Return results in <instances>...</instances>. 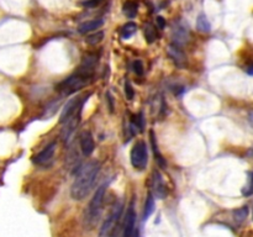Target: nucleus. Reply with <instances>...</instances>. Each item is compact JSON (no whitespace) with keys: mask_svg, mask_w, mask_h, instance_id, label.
Instances as JSON below:
<instances>
[{"mask_svg":"<svg viewBox=\"0 0 253 237\" xmlns=\"http://www.w3.org/2000/svg\"><path fill=\"white\" fill-rule=\"evenodd\" d=\"M88 97L89 95H87V97H84V98L77 97V98H72V99L68 100L67 104H65L64 107H63L62 114H61L60 123L64 124L65 121L69 120L70 117H72L75 112L79 111V110H82L83 104H84V102H86L87 98Z\"/></svg>","mask_w":253,"mask_h":237,"instance_id":"423d86ee","label":"nucleus"},{"mask_svg":"<svg viewBox=\"0 0 253 237\" xmlns=\"http://www.w3.org/2000/svg\"><path fill=\"white\" fill-rule=\"evenodd\" d=\"M80 112H82V110H79V111L75 112V114L70 117L69 120L65 121L64 123V126H63L62 131H61V138H62L65 143L69 142L70 137H72V135L74 134L75 129H77L78 124H79Z\"/></svg>","mask_w":253,"mask_h":237,"instance_id":"0eeeda50","label":"nucleus"},{"mask_svg":"<svg viewBox=\"0 0 253 237\" xmlns=\"http://www.w3.org/2000/svg\"><path fill=\"white\" fill-rule=\"evenodd\" d=\"M99 172H100V163L98 161H92L80 168L70 188V197L74 200H83L87 198L95 184Z\"/></svg>","mask_w":253,"mask_h":237,"instance_id":"f257e3e1","label":"nucleus"},{"mask_svg":"<svg viewBox=\"0 0 253 237\" xmlns=\"http://www.w3.org/2000/svg\"><path fill=\"white\" fill-rule=\"evenodd\" d=\"M246 72H247V74L253 75V66H251V67H248V68H247V70H246Z\"/></svg>","mask_w":253,"mask_h":237,"instance_id":"7c9ffc66","label":"nucleus"},{"mask_svg":"<svg viewBox=\"0 0 253 237\" xmlns=\"http://www.w3.org/2000/svg\"><path fill=\"white\" fill-rule=\"evenodd\" d=\"M123 202L116 203L113 209H111V211L109 212L108 216H106V219L104 220L103 225H101L100 230H99L98 237H114L116 229L119 226V222H120V217L123 216Z\"/></svg>","mask_w":253,"mask_h":237,"instance_id":"7ed1b4c3","label":"nucleus"},{"mask_svg":"<svg viewBox=\"0 0 253 237\" xmlns=\"http://www.w3.org/2000/svg\"><path fill=\"white\" fill-rule=\"evenodd\" d=\"M136 212L133 209V203H131L127 207L125 216V222H124L123 236L121 237H132L133 232L136 230Z\"/></svg>","mask_w":253,"mask_h":237,"instance_id":"1a4fd4ad","label":"nucleus"},{"mask_svg":"<svg viewBox=\"0 0 253 237\" xmlns=\"http://www.w3.org/2000/svg\"><path fill=\"white\" fill-rule=\"evenodd\" d=\"M132 237H140V232H138V230H137V229H136V230H135V232H133Z\"/></svg>","mask_w":253,"mask_h":237,"instance_id":"2f4dec72","label":"nucleus"},{"mask_svg":"<svg viewBox=\"0 0 253 237\" xmlns=\"http://www.w3.org/2000/svg\"><path fill=\"white\" fill-rule=\"evenodd\" d=\"M189 34L184 26H176L173 29V40L176 42V45H182V43H186L188 41Z\"/></svg>","mask_w":253,"mask_h":237,"instance_id":"dca6fc26","label":"nucleus"},{"mask_svg":"<svg viewBox=\"0 0 253 237\" xmlns=\"http://www.w3.org/2000/svg\"><path fill=\"white\" fill-rule=\"evenodd\" d=\"M87 84V78H84L83 75L75 74L70 75L69 78L64 79L63 82H61L60 84L57 85V90L58 92L63 93L64 95H69L72 93H75L77 90L82 89L84 85Z\"/></svg>","mask_w":253,"mask_h":237,"instance_id":"39448f33","label":"nucleus"},{"mask_svg":"<svg viewBox=\"0 0 253 237\" xmlns=\"http://www.w3.org/2000/svg\"><path fill=\"white\" fill-rule=\"evenodd\" d=\"M248 123H250L251 128L253 129V110H251V111L248 112Z\"/></svg>","mask_w":253,"mask_h":237,"instance_id":"c756f323","label":"nucleus"},{"mask_svg":"<svg viewBox=\"0 0 253 237\" xmlns=\"http://www.w3.org/2000/svg\"><path fill=\"white\" fill-rule=\"evenodd\" d=\"M103 1L104 0H87L86 3L83 4V5L87 6V8H96V6L100 5Z\"/></svg>","mask_w":253,"mask_h":237,"instance_id":"bb28decb","label":"nucleus"},{"mask_svg":"<svg viewBox=\"0 0 253 237\" xmlns=\"http://www.w3.org/2000/svg\"><path fill=\"white\" fill-rule=\"evenodd\" d=\"M152 190H153V195L158 199H164L165 195H167V190H165V185L163 183L162 175L158 170H155L153 172V177H152Z\"/></svg>","mask_w":253,"mask_h":237,"instance_id":"f8f14e48","label":"nucleus"},{"mask_svg":"<svg viewBox=\"0 0 253 237\" xmlns=\"http://www.w3.org/2000/svg\"><path fill=\"white\" fill-rule=\"evenodd\" d=\"M143 33H145L146 40H147L148 43L155 42L158 38V33L156 26H153L152 24H146L145 28H143Z\"/></svg>","mask_w":253,"mask_h":237,"instance_id":"a211bd4d","label":"nucleus"},{"mask_svg":"<svg viewBox=\"0 0 253 237\" xmlns=\"http://www.w3.org/2000/svg\"><path fill=\"white\" fill-rule=\"evenodd\" d=\"M133 72L136 73L137 75H142L143 74V65L141 61H135L133 62Z\"/></svg>","mask_w":253,"mask_h":237,"instance_id":"a878e982","label":"nucleus"},{"mask_svg":"<svg viewBox=\"0 0 253 237\" xmlns=\"http://www.w3.org/2000/svg\"><path fill=\"white\" fill-rule=\"evenodd\" d=\"M103 38H104V33H103V31H98V33L93 34V35L88 36V37H87V40H86V42L88 43V45L94 46V45H98L99 42H101V40H103Z\"/></svg>","mask_w":253,"mask_h":237,"instance_id":"b1692460","label":"nucleus"},{"mask_svg":"<svg viewBox=\"0 0 253 237\" xmlns=\"http://www.w3.org/2000/svg\"><path fill=\"white\" fill-rule=\"evenodd\" d=\"M156 21H157L158 28H159V29H164V26H165V20L162 18V16H158L157 20H156Z\"/></svg>","mask_w":253,"mask_h":237,"instance_id":"cd10ccee","label":"nucleus"},{"mask_svg":"<svg viewBox=\"0 0 253 237\" xmlns=\"http://www.w3.org/2000/svg\"><path fill=\"white\" fill-rule=\"evenodd\" d=\"M150 138H151V146H152V150H153V153H155L156 161H157L158 166H159L162 169H164V168L167 167V163H165V160L163 158V156L160 155L159 150H158L157 140H156V135H155V133H153V130L150 131Z\"/></svg>","mask_w":253,"mask_h":237,"instance_id":"2eb2a0df","label":"nucleus"},{"mask_svg":"<svg viewBox=\"0 0 253 237\" xmlns=\"http://www.w3.org/2000/svg\"><path fill=\"white\" fill-rule=\"evenodd\" d=\"M196 28H198V30L200 31V33H210L211 30V25L210 23H209L208 18H206L204 14H200V15L198 16V20H196Z\"/></svg>","mask_w":253,"mask_h":237,"instance_id":"aec40b11","label":"nucleus"},{"mask_svg":"<svg viewBox=\"0 0 253 237\" xmlns=\"http://www.w3.org/2000/svg\"><path fill=\"white\" fill-rule=\"evenodd\" d=\"M243 197H251L253 195V172L247 173V183L242 188Z\"/></svg>","mask_w":253,"mask_h":237,"instance_id":"4be33fe9","label":"nucleus"},{"mask_svg":"<svg viewBox=\"0 0 253 237\" xmlns=\"http://www.w3.org/2000/svg\"><path fill=\"white\" fill-rule=\"evenodd\" d=\"M124 14H125L127 18L133 19L137 15V3L132 1V0H127L125 4H124Z\"/></svg>","mask_w":253,"mask_h":237,"instance_id":"6ab92c4d","label":"nucleus"},{"mask_svg":"<svg viewBox=\"0 0 253 237\" xmlns=\"http://www.w3.org/2000/svg\"><path fill=\"white\" fill-rule=\"evenodd\" d=\"M98 63V56L95 55H87L86 57L83 58L82 63H80L79 68H78V74L83 75L84 78H91L93 74L95 66Z\"/></svg>","mask_w":253,"mask_h":237,"instance_id":"6e6552de","label":"nucleus"},{"mask_svg":"<svg viewBox=\"0 0 253 237\" xmlns=\"http://www.w3.org/2000/svg\"><path fill=\"white\" fill-rule=\"evenodd\" d=\"M153 211H155V198L152 193H148L145 202V209H143V220H147L153 214Z\"/></svg>","mask_w":253,"mask_h":237,"instance_id":"f3484780","label":"nucleus"},{"mask_svg":"<svg viewBox=\"0 0 253 237\" xmlns=\"http://www.w3.org/2000/svg\"><path fill=\"white\" fill-rule=\"evenodd\" d=\"M56 147H57V143L52 142L47 146V147L43 148V151H41L37 156L33 157V162L37 166H46L52 161L53 156H55Z\"/></svg>","mask_w":253,"mask_h":237,"instance_id":"9d476101","label":"nucleus"},{"mask_svg":"<svg viewBox=\"0 0 253 237\" xmlns=\"http://www.w3.org/2000/svg\"><path fill=\"white\" fill-rule=\"evenodd\" d=\"M136 31H137V25L133 23H127L126 25L123 26V29H121V37H123L124 40L130 38Z\"/></svg>","mask_w":253,"mask_h":237,"instance_id":"412c9836","label":"nucleus"},{"mask_svg":"<svg viewBox=\"0 0 253 237\" xmlns=\"http://www.w3.org/2000/svg\"><path fill=\"white\" fill-rule=\"evenodd\" d=\"M108 183L101 184L98 189L94 193L93 198L89 202L88 206H87L86 212H84V226L86 229H94L95 225L98 224L99 219H100L101 211H103V204L104 199H105L106 189H108Z\"/></svg>","mask_w":253,"mask_h":237,"instance_id":"f03ea898","label":"nucleus"},{"mask_svg":"<svg viewBox=\"0 0 253 237\" xmlns=\"http://www.w3.org/2000/svg\"><path fill=\"white\" fill-rule=\"evenodd\" d=\"M106 98H108V102H109V109H110V111L113 112L114 111V105H113V98H111V95L109 94H106Z\"/></svg>","mask_w":253,"mask_h":237,"instance_id":"c85d7f7f","label":"nucleus"},{"mask_svg":"<svg viewBox=\"0 0 253 237\" xmlns=\"http://www.w3.org/2000/svg\"><path fill=\"white\" fill-rule=\"evenodd\" d=\"M168 55H169V57H171L172 60H173V62L176 63L177 66H179V67H182V66L184 65V62H186V56H184L183 51H182L177 45H171L168 47Z\"/></svg>","mask_w":253,"mask_h":237,"instance_id":"ddd939ff","label":"nucleus"},{"mask_svg":"<svg viewBox=\"0 0 253 237\" xmlns=\"http://www.w3.org/2000/svg\"><path fill=\"white\" fill-rule=\"evenodd\" d=\"M248 216V207L247 206H242L240 209H236L233 211V219H235L236 222L241 224L246 220V217Z\"/></svg>","mask_w":253,"mask_h":237,"instance_id":"5701e85b","label":"nucleus"},{"mask_svg":"<svg viewBox=\"0 0 253 237\" xmlns=\"http://www.w3.org/2000/svg\"><path fill=\"white\" fill-rule=\"evenodd\" d=\"M147 146L143 141H138L131 150V165L135 169L143 170L147 166Z\"/></svg>","mask_w":253,"mask_h":237,"instance_id":"20e7f679","label":"nucleus"},{"mask_svg":"<svg viewBox=\"0 0 253 237\" xmlns=\"http://www.w3.org/2000/svg\"><path fill=\"white\" fill-rule=\"evenodd\" d=\"M125 94H126V98H127L128 100H132L133 95H135V92H133V89H132V85H131V83L128 82V80H126L125 82Z\"/></svg>","mask_w":253,"mask_h":237,"instance_id":"393cba45","label":"nucleus"},{"mask_svg":"<svg viewBox=\"0 0 253 237\" xmlns=\"http://www.w3.org/2000/svg\"><path fill=\"white\" fill-rule=\"evenodd\" d=\"M79 145L80 150H82L83 155L84 156H91L92 153L94 152V148H95V145H94L93 136L89 131H83L79 136Z\"/></svg>","mask_w":253,"mask_h":237,"instance_id":"9b49d317","label":"nucleus"},{"mask_svg":"<svg viewBox=\"0 0 253 237\" xmlns=\"http://www.w3.org/2000/svg\"><path fill=\"white\" fill-rule=\"evenodd\" d=\"M104 24L103 19H95V20H91V21H86V23L80 24L79 28H78V31L79 34L84 35V34H88L91 31L98 30L99 28H101Z\"/></svg>","mask_w":253,"mask_h":237,"instance_id":"4468645a","label":"nucleus"}]
</instances>
